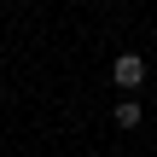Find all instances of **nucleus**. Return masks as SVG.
Returning a JSON list of instances; mask_svg holds the SVG:
<instances>
[{
    "label": "nucleus",
    "instance_id": "f03ea898",
    "mask_svg": "<svg viewBox=\"0 0 157 157\" xmlns=\"http://www.w3.org/2000/svg\"><path fill=\"white\" fill-rule=\"evenodd\" d=\"M111 117H117V128H140V117H146V111H140V99H122Z\"/></svg>",
    "mask_w": 157,
    "mask_h": 157
},
{
    "label": "nucleus",
    "instance_id": "f257e3e1",
    "mask_svg": "<svg viewBox=\"0 0 157 157\" xmlns=\"http://www.w3.org/2000/svg\"><path fill=\"white\" fill-rule=\"evenodd\" d=\"M111 82H117V87H128V93H134V87H140V82H146V58H140V52H122V58H117V64H111Z\"/></svg>",
    "mask_w": 157,
    "mask_h": 157
}]
</instances>
